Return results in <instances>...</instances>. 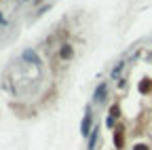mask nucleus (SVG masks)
Masks as SVG:
<instances>
[{
    "label": "nucleus",
    "mask_w": 152,
    "mask_h": 150,
    "mask_svg": "<svg viewBox=\"0 0 152 150\" xmlns=\"http://www.w3.org/2000/svg\"><path fill=\"white\" fill-rule=\"evenodd\" d=\"M91 108H87V112H85V119H83V123H80V133H83V138H89L91 135V131H93V127H91Z\"/></svg>",
    "instance_id": "obj_1"
},
{
    "label": "nucleus",
    "mask_w": 152,
    "mask_h": 150,
    "mask_svg": "<svg viewBox=\"0 0 152 150\" xmlns=\"http://www.w3.org/2000/svg\"><path fill=\"white\" fill-rule=\"evenodd\" d=\"M97 140H99V127H93L89 142H87V150H97Z\"/></svg>",
    "instance_id": "obj_2"
},
{
    "label": "nucleus",
    "mask_w": 152,
    "mask_h": 150,
    "mask_svg": "<svg viewBox=\"0 0 152 150\" xmlns=\"http://www.w3.org/2000/svg\"><path fill=\"white\" fill-rule=\"evenodd\" d=\"M106 93H108V83H102L97 89H95V93H93V100H95V102H102V100L106 97Z\"/></svg>",
    "instance_id": "obj_3"
},
{
    "label": "nucleus",
    "mask_w": 152,
    "mask_h": 150,
    "mask_svg": "<svg viewBox=\"0 0 152 150\" xmlns=\"http://www.w3.org/2000/svg\"><path fill=\"white\" fill-rule=\"evenodd\" d=\"M21 57L28 61V64H40V59H38V55L32 51V49H26L23 53H21Z\"/></svg>",
    "instance_id": "obj_4"
},
{
    "label": "nucleus",
    "mask_w": 152,
    "mask_h": 150,
    "mask_svg": "<svg viewBox=\"0 0 152 150\" xmlns=\"http://www.w3.org/2000/svg\"><path fill=\"white\" fill-rule=\"evenodd\" d=\"M125 66H127L125 61H121L118 66H114V68H112V78H118V76H121V72L125 70Z\"/></svg>",
    "instance_id": "obj_5"
},
{
    "label": "nucleus",
    "mask_w": 152,
    "mask_h": 150,
    "mask_svg": "<svg viewBox=\"0 0 152 150\" xmlns=\"http://www.w3.org/2000/svg\"><path fill=\"white\" fill-rule=\"evenodd\" d=\"M72 55H74V53H72V49H70L68 45H64V49H61V57H64V59H70Z\"/></svg>",
    "instance_id": "obj_6"
},
{
    "label": "nucleus",
    "mask_w": 152,
    "mask_h": 150,
    "mask_svg": "<svg viewBox=\"0 0 152 150\" xmlns=\"http://www.w3.org/2000/svg\"><path fill=\"white\" fill-rule=\"evenodd\" d=\"M110 116H114V119L118 116V106H112V108H110Z\"/></svg>",
    "instance_id": "obj_7"
},
{
    "label": "nucleus",
    "mask_w": 152,
    "mask_h": 150,
    "mask_svg": "<svg viewBox=\"0 0 152 150\" xmlns=\"http://www.w3.org/2000/svg\"><path fill=\"white\" fill-rule=\"evenodd\" d=\"M106 125H108V127H114V116H108V121H106Z\"/></svg>",
    "instance_id": "obj_8"
},
{
    "label": "nucleus",
    "mask_w": 152,
    "mask_h": 150,
    "mask_svg": "<svg viewBox=\"0 0 152 150\" xmlns=\"http://www.w3.org/2000/svg\"><path fill=\"white\" fill-rule=\"evenodd\" d=\"M135 150H146V146H135Z\"/></svg>",
    "instance_id": "obj_9"
},
{
    "label": "nucleus",
    "mask_w": 152,
    "mask_h": 150,
    "mask_svg": "<svg viewBox=\"0 0 152 150\" xmlns=\"http://www.w3.org/2000/svg\"><path fill=\"white\" fill-rule=\"evenodd\" d=\"M0 23H2V26L7 23V21H4V17H2V15H0Z\"/></svg>",
    "instance_id": "obj_10"
},
{
    "label": "nucleus",
    "mask_w": 152,
    "mask_h": 150,
    "mask_svg": "<svg viewBox=\"0 0 152 150\" xmlns=\"http://www.w3.org/2000/svg\"><path fill=\"white\" fill-rule=\"evenodd\" d=\"M150 57H152V55H150Z\"/></svg>",
    "instance_id": "obj_11"
}]
</instances>
